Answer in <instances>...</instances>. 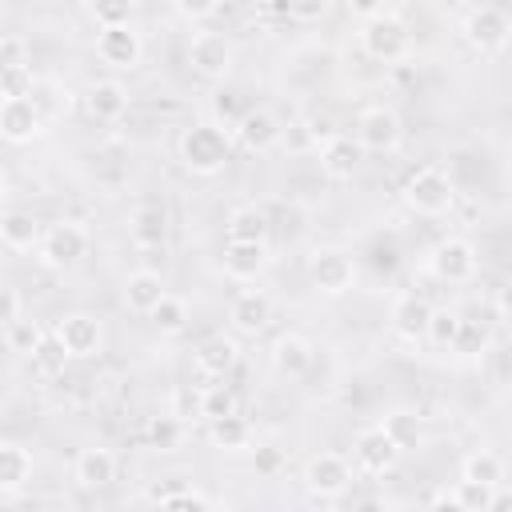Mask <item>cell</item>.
<instances>
[{
	"mask_svg": "<svg viewBox=\"0 0 512 512\" xmlns=\"http://www.w3.org/2000/svg\"><path fill=\"white\" fill-rule=\"evenodd\" d=\"M0 320H4V328L20 320V292L16 288H4L0 292Z\"/></svg>",
	"mask_w": 512,
	"mask_h": 512,
	"instance_id": "bcb514c9",
	"label": "cell"
},
{
	"mask_svg": "<svg viewBox=\"0 0 512 512\" xmlns=\"http://www.w3.org/2000/svg\"><path fill=\"white\" fill-rule=\"evenodd\" d=\"M208 440L220 452H244V448H252V424L240 412L220 416V420H208Z\"/></svg>",
	"mask_w": 512,
	"mask_h": 512,
	"instance_id": "f1b7e54d",
	"label": "cell"
},
{
	"mask_svg": "<svg viewBox=\"0 0 512 512\" xmlns=\"http://www.w3.org/2000/svg\"><path fill=\"white\" fill-rule=\"evenodd\" d=\"M144 432H148V444H152L156 452H176L180 440H184V424H180L176 416H152Z\"/></svg>",
	"mask_w": 512,
	"mask_h": 512,
	"instance_id": "d590c367",
	"label": "cell"
},
{
	"mask_svg": "<svg viewBox=\"0 0 512 512\" xmlns=\"http://www.w3.org/2000/svg\"><path fill=\"white\" fill-rule=\"evenodd\" d=\"M344 8H348V16H356V20H372V16L384 12V0H344Z\"/></svg>",
	"mask_w": 512,
	"mask_h": 512,
	"instance_id": "7dc6e473",
	"label": "cell"
},
{
	"mask_svg": "<svg viewBox=\"0 0 512 512\" xmlns=\"http://www.w3.org/2000/svg\"><path fill=\"white\" fill-rule=\"evenodd\" d=\"M488 328L484 324H476V320H464L460 324V336H456V344H452V352L456 356H480L484 348H488Z\"/></svg>",
	"mask_w": 512,
	"mask_h": 512,
	"instance_id": "ab89813d",
	"label": "cell"
},
{
	"mask_svg": "<svg viewBox=\"0 0 512 512\" xmlns=\"http://www.w3.org/2000/svg\"><path fill=\"white\" fill-rule=\"evenodd\" d=\"M128 240L144 252L164 248L168 244V212L164 204H136L128 216Z\"/></svg>",
	"mask_w": 512,
	"mask_h": 512,
	"instance_id": "ffe728a7",
	"label": "cell"
},
{
	"mask_svg": "<svg viewBox=\"0 0 512 512\" xmlns=\"http://www.w3.org/2000/svg\"><path fill=\"white\" fill-rule=\"evenodd\" d=\"M196 408H200V416H204V420H220V416L240 412V400H236V392H232L228 384H208V388L200 392Z\"/></svg>",
	"mask_w": 512,
	"mask_h": 512,
	"instance_id": "e575fe53",
	"label": "cell"
},
{
	"mask_svg": "<svg viewBox=\"0 0 512 512\" xmlns=\"http://www.w3.org/2000/svg\"><path fill=\"white\" fill-rule=\"evenodd\" d=\"M268 320H272V300H268V292L244 288V292L232 296V304H228V324H232L236 336H260V332L268 328Z\"/></svg>",
	"mask_w": 512,
	"mask_h": 512,
	"instance_id": "9a60e30c",
	"label": "cell"
},
{
	"mask_svg": "<svg viewBox=\"0 0 512 512\" xmlns=\"http://www.w3.org/2000/svg\"><path fill=\"white\" fill-rule=\"evenodd\" d=\"M272 364H276L280 376L300 380V376L316 364V348H312V340H304L300 332H284V336L272 344Z\"/></svg>",
	"mask_w": 512,
	"mask_h": 512,
	"instance_id": "7402d4cb",
	"label": "cell"
},
{
	"mask_svg": "<svg viewBox=\"0 0 512 512\" xmlns=\"http://www.w3.org/2000/svg\"><path fill=\"white\" fill-rule=\"evenodd\" d=\"M508 396H512V380H508Z\"/></svg>",
	"mask_w": 512,
	"mask_h": 512,
	"instance_id": "f5cc1de1",
	"label": "cell"
},
{
	"mask_svg": "<svg viewBox=\"0 0 512 512\" xmlns=\"http://www.w3.org/2000/svg\"><path fill=\"white\" fill-rule=\"evenodd\" d=\"M460 324H464V316H460V312L432 308V320H428V340H432L436 348H448V352H452V344H456V336H460Z\"/></svg>",
	"mask_w": 512,
	"mask_h": 512,
	"instance_id": "8d00e7d4",
	"label": "cell"
},
{
	"mask_svg": "<svg viewBox=\"0 0 512 512\" xmlns=\"http://www.w3.org/2000/svg\"><path fill=\"white\" fill-rule=\"evenodd\" d=\"M36 252H40L44 268L64 272V268H72V264H80L88 256V228L80 220H56V224L44 228Z\"/></svg>",
	"mask_w": 512,
	"mask_h": 512,
	"instance_id": "277c9868",
	"label": "cell"
},
{
	"mask_svg": "<svg viewBox=\"0 0 512 512\" xmlns=\"http://www.w3.org/2000/svg\"><path fill=\"white\" fill-rule=\"evenodd\" d=\"M52 344L72 360H92L104 352V324L92 312H64L52 324Z\"/></svg>",
	"mask_w": 512,
	"mask_h": 512,
	"instance_id": "3957f363",
	"label": "cell"
},
{
	"mask_svg": "<svg viewBox=\"0 0 512 512\" xmlns=\"http://www.w3.org/2000/svg\"><path fill=\"white\" fill-rule=\"evenodd\" d=\"M4 340H8V348H12V352H32V356H36V352H40V344H44V332H40L32 320H24V316H20L16 324H8V328H4Z\"/></svg>",
	"mask_w": 512,
	"mask_h": 512,
	"instance_id": "f35d334b",
	"label": "cell"
},
{
	"mask_svg": "<svg viewBox=\"0 0 512 512\" xmlns=\"http://www.w3.org/2000/svg\"><path fill=\"white\" fill-rule=\"evenodd\" d=\"M268 212L264 208H256V204H240V208H232L228 212V224H224V232H228V240H268Z\"/></svg>",
	"mask_w": 512,
	"mask_h": 512,
	"instance_id": "f546056e",
	"label": "cell"
},
{
	"mask_svg": "<svg viewBox=\"0 0 512 512\" xmlns=\"http://www.w3.org/2000/svg\"><path fill=\"white\" fill-rule=\"evenodd\" d=\"M140 4L136 0H88V12L100 28H112V24H132V12Z\"/></svg>",
	"mask_w": 512,
	"mask_h": 512,
	"instance_id": "74e56055",
	"label": "cell"
},
{
	"mask_svg": "<svg viewBox=\"0 0 512 512\" xmlns=\"http://www.w3.org/2000/svg\"><path fill=\"white\" fill-rule=\"evenodd\" d=\"M84 108H88L92 120L112 124V120H120V116L128 112V88H124L120 80H96V84H88V92H84Z\"/></svg>",
	"mask_w": 512,
	"mask_h": 512,
	"instance_id": "cb8c5ba5",
	"label": "cell"
},
{
	"mask_svg": "<svg viewBox=\"0 0 512 512\" xmlns=\"http://www.w3.org/2000/svg\"><path fill=\"white\" fill-rule=\"evenodd\" d=\"M252 464H256V472H260V476H276V472L284 468V452H280V448H272V444H260V448H256V456H252Z\"/></svg>",
	"mask_w": 512,
	"mask_h": 512,
	"instance_id": "ee69618b",
	"label": "cell"
},
{
	"mask_svg": "<svg viewBox=\"0 0 512 512\" xmlns=\"http://www.w3.org/2000/svg\"><path fill=\"white\" fill-rule=\"evenodd\" d=\"M304 488L316 496V500H336L348 492L352 484V464L340 456V452H316L308 464H304Z\"/></svg>",
	"mask_w": 512,
	"mask_h": 512,
	"instance_id": "30bf717a",
	"label": "cell"
},
{
	"mask_svg": "<svg viewBox=\"0 0 512 512\" xmlns=\"http://www.w3.org/2000/svg\"><path fill=\"white\" fill-rule=\"evenodd\" d=\"M308 136H316L320 144H324V140H332V136H336L332 116H324V112H320V116H308Z\"/></svg>",
	"mask_w": 512,
	"mask_h": 512,
	"instance_id": "c3c4849f",
	"label": "cell"
},
{
	"mask_svg": "<svg viewBox=\"0 0 512 512\" xmlns=\"http://www.w3.org/2000/svg\"><path fill=\"white\" fill-rule=\"evenodd\" d=\"M220 8V0H176V12L184 20H208Z\"/></svg>",
	"mask_w": 512,
	"mask_h": 512,
	"instance_id": "f6af8a7d",
	"label": "cell"
},
{
	"mask_svg": "<svg viewBox=\"0 0 512 512\" xmlns=\"http://www.w3.org/2000/svg\"><path fill=\"white\" fill-rule=\"evenodd\" d=\"M268 240H228L224 244V276L248 284L268 268Z\"/></svg>",
	"mask_w": 512,
	"mask_h": 512,
	"instance_id": "ac0fdd59",
	"label": "cell"
},
{
	"mask_svg": "<svg viewBox=\"0 0 512 512\" xmlns=\"http://www.w3.org/2000/svg\"><path fill=\"white\" fill-rule=\"evenodd\" d=\"M428 320H432V304L424 296H416V292H408V296H400L392 304V332L400 340H408V344L428 340Z\"/></svg>",
	"mask_w": 512,
	"mask_h": 512,
	"instance_id": "44dd1931",
	"label": "cell"
},
{
	"mask_svg": "<svg viewBox=\"0 0 512 512\" xmlns=\"http://www.w3.org/2000/svg\"><path fill=\"white\" fill-rule=\"evenodd\" d=\"M96 56L100 64L116 68V72H132L144 56V44H140V32L132 24H112V28H100L96 32Z\"/></svg>",
	"mask_w": 512,
	"mask_h": 512,
	"instance_id": "7c38bea8",
	"label": "cell"
},
{
	"mask_svg": "<svg viewBox=\"0 0 512 512\" xmlns=\"http://www.w3.org/2000/svg\"><path fill=\"white\" fill-rule=\"evenodd\" d=\"M148 320H152L164 336H180V332L188 328V320H192V316H188V300H180V296H172V292H168V296L152 308V316H148Z\"/></svg>",
	"mask_w": 512,
	"mask_h": 512,
	"instance_id": "1f68e13d",
	"label": "cell"
},
{
	"mask_svg": "<svg viewBox=\"0 0 512 512\" xmlns=\"http://www.w3.org/2000/svg\"><path fill=\"white\" fill-rule=\"evenodd\" d=\"M44 132V116L36 96H4L0 104V136L8 144H28Z\"/></svg>",
	"mask_w": 512,
	"mask_h": 512,
	"instance_id": "4fadbf2b",
	"label": "cell"
},
{
	"mask_svg": "<svg viewBox=\"0 0 512 512\" xmlns=\"http://www.w3.org/2000/svg\"><path fill=\"white\" fill-rule=\"evenodd\" d=\"M360 48H364V56H372L380 64L400 60L408 52V28H404V20L392 16V12H380V16L364 20L360 24Z\"/></svg>",
	"mask_w": 512,
	"mask_h": 512,
	"instance_id": "52a82bcc",
	"label": "cell"
},
{
	"mask_svg": "<svg viewBox=\"0 0 512 512\" xmlns=\"http://www.w3.org/2000/svg\"><path fill=\"white\" fill-rule=\"evenodd\" d=\"M72 476H76V484L88 488V492L108 488V484L116 480V456H112L108 448H84V452L76 456V464H72Z\"/></svg>",
	"mask_w": 512,
	"mask_h": 512,
	"instance_id": "d4e9b609",
	"label": "cell"
},
{
	"mask_svg": "<svg viewBox=\"0 0 512 512\" xmlns=\"http://www.w3.org/2000/svg\"><path fill=\"white\" fill-rule=\"evenodd\" d=\"M404 204L416 216H444L456 204V180L444 168L424 164L404 180Z\"/></svg>",
	"mask_w": 512,
	"mask_h": 512,
	"instance_id": "7a4b0ae2",
	"label": "cell"
},
{
	"mask_svg": "<svg viewBox=\"0 0 512 512\" xmlns=\"http://www.w3.org/2000/svg\"><path fill=\"white\" fill-rule=\"evenodd\" d=\"M356 140L364 152H396L404 140V124L388 104H368L356 116Z\"/></svg>",
	"mask_w": 512,
	"mask_h": 512,
	"instance_id": "9c48e42d",
	"label": "cell"
},
{
	"mask_svg": "<svg viewBox=\"0 0 512 512\" xmlns=\"http://www.w3.org/2000/svg\"><path fill=\"white\" fill-rule=\"evenodd\" d=\"M396 460H400V444L384 432V424H372V428H364V432L356 436V464H360L364 472L384 476V472L396 468Z\"/></svg>",
	"mask_w": 512,
	"mask_h": 512,
	"instance_id": "2e32d148",
	"label": "cell"
},
{
	"mask_svg": "<svg viewBox=\"0 0 512 512\" xmlns=\"http://www.w3.org/2000/svg\"><path fill=\"white\" fill-rule=\"evenodd\" d=\"M496 312L500 316H512V276H504L500 288H496Z\"/></svg>",
	"mask_w": 512,
	"mask_h": 512,
	"instance_id": "681fc988",
	"label": "cell"
},
{
	"mask_svg": "<svg viewBox=\"0 0 512 512\" xmlns=\"http://www.w3.org/2000/svg\"><path fill=\"white\" fill-rule=\"evenodd\" d=\"M28 480H32V452L16 440H4L0 444V492L16 496Z\"/></svg>",
	"mask_w": 512,
	"mask_h": 512,
	"instance_id": "484cf974",
	"label": "cell"
},
{
	"mask_svg": "<svg viewBox=\"0 0 512 512\" xmlns=\"http://www.w3.org/2000/svg\"><path fill=\"white\" fill-rule=\"evenodd\" d=\"M40 224H36V216L32 212H20V208H8L4 216H0V240H4V248H12V252H32V248H40Z\"/></svg>",
	"mask_w": 512,
	"mask_h": 512,
	"instance_id": "4316f807",
	"label": "cell"
},
{
	"mask_svg": "<svg viewBox=\"0 0 512 512\" xmlns=\"http://www.w3.org/2000/svg\"><path fill=\"white\" fill-rule=\"evenodd\" d=\"M460 476L480 480V484H500V480H504V460H500L496 452H488V448L468 452L464 464H460Z\"/></svg>",
	"mask_w": 512,
	"mask_h": 512,
	"instance_id": "836d02e7",
	"label": "cell"
},
{
	"mask_svg": "<svg viewBox=\"0 0 512 512\" xmlns=\"http://www.w3.org/2000/svg\"><path fill=\"white\" fill-rule=\"evenodd\" d=\"M308 280L324 296H344L356 284V260L344 248H316L308 256Z\"/></svg>",
	"mask_w": 512,
	"mask_h": 512,
	"instance_id": "8992f818",
	"label": "cell"
},
{
	"mask_svg": "<svg viewBox=\"0 0 512 512\" xmlns=\"http://www.w3.org/2000/svg\"><path fill=\"white\" fill-rule=\"evenodd\" d=\"M148 500H152V504H160V508H212V504H216L208 492H200V488H192V484L152 488V492H148Z\"/></svg>",
	"mask_w": 512,
	"mask_h": 512,
	"instance_id": "4dcf8cb0",
	"label": "cell"
},
{
	"mask_svg": "<svg viewBox=\"0 0 512 512\" xmlns=\"http://www.w3.org/2000/svg\"><path fill=\"white\" fill-rule=\"evenodd\" d=\"M236 108V96L232 92H216V116H232Z\"/></svg>",
	"mask_w": 512,
	"mask_h": 512,
	"instance_id": "f907efd6",
	"label": "cell"
},
{
	"mask_svg": "<svg viewBox=\"0 0 512 512\" xmlns=\"http://www.w3.org/2000/svg\"><path fill=\"white\" fill-rule=\"evenodd\" d=\"M284 8H288L292 20L312 24V20H320V16L328 12V0H284Z\"/></svg>",
	"mask_w": 512,
	"mask_h": 512,
	"instance_id": "7bdbcfd3",
	"label": "cell"
},
{
	"mask_svg": "<svg viewBox=\"0 0 512 512\" xmlns=\"http://www.w3.org/2000/svg\"><path fill=\"white\" fill-rule=\"evenodd\" d=\"M360 160H364V148L356 136H344L336 132L332 140L320 144V172L328 180H352L360 172Z\"/></svg>",
	"mask_w": 512,
	"mask_h": 512,
	"instance_id": "e0dca14e",
	"label": "cell"
},
{
	"mask_svg": "<svg viewBox=\"0 0 512 512\" xmlns=\"http://www.w3.org/2000/svg\"><path fill=\"white\" fill-rule=\"evenodd\" d=\"M232 136H236V144H240L244 152L264 156V152H272V148L280 144V124H276V116H272L268 108H248V112H240V120L232 124Z\"/></svg>",
	"mask_w": 512,
	"mask_h": 512,
	"instance_id": "5bb4252c",
	"label": "cell"
},
{
	"mask_svg": "<svg viewBox=\"0 0 512 512\" xmlns=\"http://www.w3.org/2000/svg\"><path fill=\"white\" fill-rule=\"evenodd\" d=\"M480 268V256H476V244L464 240V236H444L432 252H428V272L440 280V284H468Z\"/></svg>",
	"mask_w": 512,
	"mask_h": 512,
	"instance_id": "5b68a950",
	"label": "cell"
},
{
	"mask_svg": "<svg viewBox=\"0 0 512 512\" xmlns=\"http://www.w3.org/2000/svg\"><path fill=\"white\" fill-rule=\"evenodd\" d=\"M436 504H452V508H464V512H492L496 504V484H480V480H468L460 476L452 492H440Z\"/></svg>",
	"mask_w": 512,
	"mask_h": 512,
	"instance_id": "83f0119b",
	"label": "cell"
},
{
	"mask_svg": "<svg viewBox=\"0 0 512 512\" xmlns=\"http://www.w3.org/2000/svg\"><path fill=\"white\" fill-rule=\"evenodd\" d=\"M236 360H240V344H236L232 336H224V332L208 336V340L192 352L196 372H204V376H212V380H220L224 372H232V368H236Z\"/></svg>",
	"mask_w": 512,
	"mask_h": 512,
	"instance_id": "603a6c76",
	"label": "cell"
},
{
	"mask_svg": "<svg viewBox=\"0 0 512 512\" xmlns=\"http://www.w3.org/2000/svg\"><path fill=\"white\" fill-rule=\"evenodd\" d=\"M164 296H168V288H164L160 272H152V268H136V272L124 276L120 300H124L128 312H136V316H152V308H156Z\"/></svg>",
	"mask_w": 512,
	"mask_h": 512,
	"instance_id": "d6986e66",
	"label": "cell"
},
{
	"mask_svg": "<svg viewBox=\"0 0 512 512\" xmlns=\"http://www.w3.org/2000/svg\"><path fill=\"white\" fill-rule=\"evenodd\" d=\"M232 128L228 124H216V120H200L192 128L180 132L176 140V152H180V164L192 172V176H216L224 172V164L232 160Z\"/></svg>",
	"mask_w": 512,
	"mask_h": 512,
	"instance_id": "6da1fadb",
	"label": "cell"
},
{
	"mask_svg": "<svg viewBox=\"0 0 512 512\" xmlns=\"http://www.w3.org/2000/svg\"><path fill=\"white\" fill-rule=\"evenodd\" d=\"M496 508H512V484H504V480L496 484V504H492V512H496Z\"/></svg>",
	"mask_w": 512,
	"mask_h": 512,
	"instance_id": "816d5d0a",
	"label": "cell"
},
{
	"mask_svg": "<svg viewBox=\"0 0 512 512\" xmlns=\"http://www.w3.org/2000/svg\"><path fill=\"white\" fill-rule=\"evenodd\" d=\"M4 76V96H32V68L20 64V68H0Z\"/></svg>",
	"mask_w": 512,
	"mask_h": 512,
	"instance_id": "b9f144b4",
	"label": "cell"
},
{
	"mask_svg": "<svg viewBox=\"0 0 512 512\" xmlns=\"http://www.w3.org/2000/svg\"><path fill=\"white\" fill-rule=\"evenodd\" d=\"M460 36H464V44H468V48H476V52L492 56V52H500V48L508 44V36H512V24H508V16H504L500 8H492V4H480V8H472V12L464 16V24H460Z\"/></svg>",
	"mask_w": 512,
	"mask_h": 512,
	"instance_id": "ba28073f",
	"label": "cell"
},
{
	"mask_svg": "<svg viewBox=\"0 0 512 512\" xmlns=\"http://www.w3.org/2000/svg\"><path fill=\"white\" fill-rule=\"evenodd\" d=\"M232 56H236V52H232L228 36H220V32L200 28V32L188 36V64H192V72L204 76V80H224V76L232 72Z\"/></svg>",
	"mask_w": 512,
	"mask_h": 512,
	"instance_id": "8fae6325",
	"label": "cell"
},
{
	"mask_svg": "<svg viewBox=\"0 0 512 512\" xmlns=\"http://www.w3.org/2000/svg\"><path fill=\"white\" fill-rule=\"evenodd\" d=\"M20 64H28V40L20 32H8L0 40V68H20Z\"/></svg>",
	"mask_w": 512,
	"mask_h": 512,
	"instance_id": "60d3db41",
	"label": "cell"
},
{
	"mask_svg": "<svg viewBox=\"0 0 512 512\" xmlns=\"http://www.w3.org/2000/svg\"><path fill=\"white\" fill-rule=\"evenodd\" d=\"M380 424H384V432L400 444V452L416 448V444H420V436H424V432H420V416H416V412H408V408H392Z\"/></svg>",
	"mask_w": 512,
	"mask_h": 512,
	"instance_id": "d6a6232c",
	"label": "cell"
}]
</instances>
